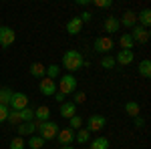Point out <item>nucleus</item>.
I'll use <instances>...</instances> for the list:
<instances>
[{"label": "nucleus", "instance_id": "4be33fe9", "mask_svg": "<svg viewBox=\"0 0 151 149\" xmlns=\"http://www.w3.org/2000/svg\"><path fill=\"white\" fill-rule=\"evenodd\" d=\"M89 149H109V139H107V137H97V139H93Z\"/></svg>", "mask_w": 151, "mask_h": 149}, {"label": "nucleus", "instance_id": "423d86ee", "mask_svg": "<svg viewBox=\"0 0 151 149\" xmlns=\"http://www.w3.org/2000/svg\"><path fill=\"white\" fill-rule=\"evenodd\" d=\"M131 38H133V42L145 45V42L151 38V32H149V28H143V26H139V24H135V26H133V32H131Z\"/></svg>", "mask_w": 151, "mask_h": 149}, {"label": "nucleus", "instance_id": "7ed1b4c3", "mask_svg": "<svg viewBox=\"0 0 151 149\" xmlns=\"http://www.w3.org/2000/svg\"><path fill=\"white\" fill-rule=\"evenodd\" d=\"M77 83H79V81L75 79V75H65V77H60V79H58V93H63L65 97H67V95H73V93L77 91Z\"/></svg>", "mask_w": 151, "mask_h": 149}, {"label": "nucleus", "instance_id": "473e14b6", "mask_svg": "<svg viewBox=\"0 0 151 149\" xmlns=\"http://www.w3.org/2000/svg\"><path fill=\"white\" fill-rule=\"evenodd\" d=\"M73 95H75V99H73L70 103H75V105H81V103H85V99H87V95H85L83 91H75Z\"/></svg>", "mask_w": 151, "mask_h": 149}, {"label": "nucleus", "instance_id": "6ab92c4d", "mask_svg": "<svg viewBox=\"0 0 151 149\" xmlns=\"http://www.w3.org/2000/svg\"><path fill=\"white\" fill-rule=\"evenodd\" d=\"M137 24L143 26V28H149V24H151V10L149 8H145V10H141L137 14Z\"/></svg>", "mask_w": 151, "mask_h": 149}, {"label": "nucleus", "instance_id": "a878e982", "mask_svg": "<svg viewBox=\"0 0 151 149\" xmlns=\"http://www.w3.org/2000/svg\"><path fill=\"white\" fill-rule=\"evenodd\" d=\"M10 99H12V91L10 89H0V105H10Z\"/></svg>", "mask_w": 151, "mask_h": 149}, {"label": "nucleus", "instance_id": "39448f33", "mask_svg": "<svg viewBox=\"0 0 151 149\" xmlns=\"http://www.w3.org/2000/svg\"><path fill=\"white\" fill-rule=\"evenodd\" d=\"M10 107L12 111H22L28 107V95L24 93H12V99H10Z\"/></svg>", "mask_w": 151, "mask_h": 149}, {"label": "nucleus", "instance_id": "dca6fc26", "mask_svg": "<svg viewBox=\"0 0 151 149\" xmlns=\"http://www.w3.org/2000/svg\"><path fill=\"white\" fill-rule=\"evenodd\" d=\"M60 115H63V117H65V119H70V117H75V115H77V105L75 103H67V101H65V103L60 105Z\"/></svg>", "mask_w": 151, "mask_h": 149}, {"label": "nucleus", "instance_id": "f03ea898", "mask_svg": "<svg viewBox=\"0 0 151 149\" xmlns=\"http://www.w3.org/2000/svg\"><path fill=\"white\" fill-rule=\"evenodd\" d=\"M36 131H38V137H42L45 141H48V139L57 137L58 125H57V123H52V121H42V123H38Z\"/></svg>", "mask_w": 151, "mask_h": 149}, {"label": "nucleus", "instance_id": "20e7f679", "mask_svg": "<svg viewBox=\"0 0 151 149\" xmlns=\"http://www.w3.org/2000/svg\"><path fill=\"white\" fill-rule=\"evenodd\" d=\"M105 125H107V117L103 115H89V119H87V131H91V133L103 131Z\"/></svg>", "mask_w": 151, "mask_h": 149}, {"label": "nucleus", "instance_id": "9b49d317", "mask_svg": "<svg viewBox=\"0 0 151 149\" xmlns=\"http://www.w3.org/2000/svg\"><path fill=\"white\" fill-rule=\"evenodd\" d=\"M36 127H38V121H28V123H20V125L16 127V133H18V137H24V135H32L36 131Z\"/></svg>", "mask_w": 151, "mask_h": 149}, {"label": "nucleus", "instance_id": "412c9836", "mask_svg": "<svg viewBox=\"0 0 151 149\" xmlns=\"http://www.w3.org/2000/svg\"><path fill=\"white\" fill-rule=\"evenodd\" d=\"M125 111H127L133 119H135V117H139V113H141L139 103H135V101H127V103H125Z\"/></svg>", "mask_w": 151, "mask_h": 149}, {"label": "nucleus", "instance_id": "0eeeda50", "mask_svg": "<svg viewBox=\"0 0 151 149\" xmlns=\"http://www.w3.org/2000/svg\"><path fill=\"white\" fill-rule=\"evenodd\" d=\"M14 40H16V32L12 30L10 26H0V45L4 48H8Z\"/></svg>", "mask_w": 151, "mask_h": 149}, {"label": "nucleus", "instance_id": "f257e3e1", "mask_svg": "<svg viewBox=\"0 0 151 149\" xmlns=\"http://www.w3.org/2000/svg\"><path fill=\"white\" fill-rule=\"evenodd\" d=\"M63 67L69 71V75H73L75 71L83 69V55L79 50H67L63 55Z\"/></svg>", "mask_w": 151, "mask_h": 149}, {"label": "nucleus", "instance_id": "a211bd4d", "mask_svg": "<svg viewBox=\"0 0 151 149\" xmlns=\"http://www.w3.org/2000/svg\"><path fill=\"white\" fill-rule=\"evenodd\" d=\"M103 26H105V30H107V32H117V30L121 28L119 18H115V16H107V18H105V22H103Z\"/></svg>", "mask_w": 151, "mask_h": 149}, {"label": "nucleus", "instance_id": "f8f14e48", "mask_svg": "<svg viewBox=\"0 0 151 149\" xmlns=\"http://www.w3.org/2000/svg\"><path fill=\"white\" fill-rule=\"evenodd\" d=\"M133 58H135L133 50H123V48H121V50L117 53V57H115V63H119V65L125 67V65H131V63H133Z\"/></svg>", "mask_w": 151, "mask_h": 149}, {"label": "nucleus", "instance_id": "58836bf2", "mask_svg": "<svg viewBox=\"0 0 151 149\" xmlns=\"http://www.w3.org/2000/svg\"><path fill=\"white\" fill-rule=\"evenodd\" d=\"M60 149H75V147H70V145H63Z\"/></svg>", "mask_w": 151, "mask_h": 149}, {"label": "nucleus", "instance_id": "c85d7f7f", "mask_svg": "<svg viewBox=\"0 0 151 149\" xmlns=\"http://www.w3.org/2000/svg\"><path fill=\"white\" fill-rule=\"evenodd\" d=\"M60 75V71H58V65H50V67H47V77L52 81H57V77Z\"/></svg>", "mask_w": 151, "mask_h": 149}, {"label": "nucleus", "instance_id": "1a4fd4ad", "mask_svg": "<svg viewBox=\"0 0 151 149\" xmlns=\"http://www.w3.org/2000/svg\"><path fill=\"white\" fill-rule=\"evenodd\" d=\"M95 50L97 53H109L111 48H113V38H109V36H99V38H95Z\"/></svg>", "mask_w": 151, "mask_h": 149}, {"label": "nucleus", "instance_id": "f704fd0d", "mask_svg": "<svg viewBox=\"0 0 151 149\" xmlns=\"http://www.w3.org/2000/svg\"><path fill=\"white\" fill-rule=\"evenodd\" d=\"M95 6H99V8H109V6H113V2H111V0H95Z\"/></svg>", "mask_w": 151, "mask_h": 149}, {"label": "nucleus", "instance_id": "c9c22d12", "mask_svg": "<svg viewBox=\"0 0 151 149\" xmlns=\"http://www.w3.org/2000/svg\"><path fill=\"white\" fill-rule=\"evenodd\" d=\"M79 18H81V22H91V18H93V14H91L89 10H85V12L81 14V16H79Z\"/></svg>", "mask_w": 151, "mask_h": 149}, {"label": "nucleus", "instance_id": "393cba45", "mask_svg": "<svg viewBox=\"0 0 151 149\" xmlns=\"http://www.w3.org/2000/svg\"><path fill=\"white\" fill-rule=\"evenodd\" d=\"M45 143H47V141H45L42 137H38V135H32V137L28 139V147L30 149H40Z\"/></svg>", "mask_w": 151, "mask_h": 149}, {"label": "nucleus", "instance_id": "4468645a", "mask_svg": "<svg viewBox=\"0 0 151 149\" xmlns=\"http://www.w3.org/2000/svg\"><path fill=\"white\" fill-rule=\"evenodd\" d=\"M48 117H50V109H48L47 105H40V107H36V109H35V121H38V123H42V121H50Z\"/></svg>", "mask_w": 151, "mask_h": 149}, {"label": "nucleus", "instance_id": "f3484780", "mask_svg": "<svg viewBox=\"0 0 151 149\" xmlns=\"http://www.w3.org/2000/svg\"><path fill=\"white\" fill-rule=\"evenodd\" d=\"M30 75L36 77V79H45L47 77V67L42 63H32L30 65Z\"/></svg>", "mask_w": 151, "mask_h": 149}, {"label": "nucleus", "instance_id": "2f4dec72", "mask_svg": "<svg viewBox=\"0 0 151 149\" xmlns=\"http://www.w3.org/2000/svg\"><path fill=\"white\" fill-rule=\"evenodd\" d=\"M24 139L22 137H14V139H10V149H24Z\"/></svg>", "mask_w": 151, "mask_h": 149}, {"label": "nucleus", "instance_id": "bb28decb", "mask_svg": "<svg viewBox=\"0 0 151 149\" xmlns=\"http://www.w3.org/2000/svg\"><path fill=\"white\" fill-rule=\"evenodd\" d=\"M75 139H77L79 143H87V141L91 139V131H87V129H79V133L75 135Z\"/></svg>", "mask_w": 151, "mask_h": 149}, {"label": "nucleus", "instance_id": "cd10ccee", "mask_svg": "<svg viewBox=\"0 0 151 149\" xmlns=\"http://www.w3.org/2000/svg\"><path fill=\"white\" fill-rule=\"evenodd\" d=\"M81 127H83V117L75 115L69 119V129H81Z\"/></svg>", "mask_w": 151, "mask_h": 149}, {"label": "nucleus", "instance_id": "72a5a7b5", "mask_svg": "<svg viewBox=\"0 0 151 149\" xmlns=\"http://www.w3.org/2000/svg\"><path fill=\"white\" fill-rule=\"evenodd\" d=\"M8 113H10V107H6V105H0V123L8 119Z\"/></svg>", "mask_w": 151, "mask_h": 149}, {"label": "nucleus", "instance_id": "5701e85b", "mask_svg": "<svg viewBox=\"0 0 151 149\" xmlns=\"http://www.w3.org/2000/svg\"><path fill=\"white\" fill-rule=\"evenodd\" d=\"M119 45H121V48H123V50H131L135 42H133V38H131V35H123L121 38H119Z\"/></svg>", "mask_w": 151, "mask_h": 149}, {"label": "nucleus", "instance_id": "ddd939ff", "mask_svg": "<svg viewBox=\"0 0 151 149\" xmlns=\"http://www.w3.org/2000/svg\"><path fill=\"white\" fill-rule=\"evenodd\" d=\"M119 24H123L125 28H133V26L137 24V14L133 10H125L123 12V18L119 20Z\"/></svg>", "mask_w": 151, "mask_h": 149}, {"label": "nucleus", "instance_id": "6e6552de", "mask_svg": "<svg viewBox=\"0 0 151 149\" xmlns=\"http://www.w3.org/2000/svg\"><path fill=\"white\" fill-rule=\"evenodd\" d=\"M38 89H40V93L45 97H52L57 93V83L52 79H48V77H45V79H40V83H38Z\"/></svg>", "mask_w": 151, "mask_h": 149}, {"label": "nucleus", "instance_id": "4c0bfd02", "mask_svg": "<svg viewBox=\"0 0 151 149\" xmlns=\"http://www.w3.org/2000/svg\"><path fill=\"white\" fill-rule=\"evenodd\" d=\"M133 123H135V127H137V129H139V127H143V123H145V121H143V117H135V119H133Z\"/></svg>", "mask_w": 151, "mask_h": 149}, {"label": "nucleus", "instance_id": "9d476101", "mask_svg": "<svg viewBox=\"0 0 151 149\" xmlns=\"http://www.w3.org/2000/svg\"><path fill=\"white\" fill-rule=\"evenodd\" d=\"M57 139H58V143L60 145H70L73 141H75V131L73 129H58V133H57Z\"/></svg>", "mask_w": 151, "mask_h": 149}, {"label": "nucleus", "instance_id": "e433bc0d", "mask_svg": "<svg viewBox=\"0 0 151 149\" xmlns=\"http://www.w3.org/2000/svg\"><path fill=\"white\" fill-rule=\"evenodd\" d=\"M52 97H55V101H57V103L58 105H63V103H65V95H63V93H55V95H52Z\"/></svg>", "mask_w": 151, "mask_h": 149}, {"label": "nucleus", "instance_id": "b1692460", "mask_svg": "<svg viewBox=\"0 0 151 149\" xmlns=\"http://www.w3.org/2000/svg\"><path fill=\"white\" fill-rule=\"evenodd\" d=\"M20 113V121L22 123H28V121H35V111L30 109V107H26V109H22V111H18Z\"/></svg>", "mask_w": 151, "mask_h": 149}, {"label": "nucleus", "instance_id": "2eb2a0df", "mask_svg": "<svg viewBox=\"0 0 151 149\" xmlns=\"http://www.w3.org/2000/svg\"><path fill=\"white\" fill-rule=\"evenodd\" d=\"M81 28H83V22H81V18L79 16H75V18H70L69 22H67V32L69 35H79L81 32Z\"/></svg>", "mask_w": 151, "mask_h": 149}, {"label": "nucleus", "instance_id": "aec40b11", "mask_svg": "<svg viewBox=\"0 0 151 149\" xmlns=\"http://www.w3.org/2000/svg\"><path fill=\"white\" fill-rule=\"evenodd\" d=\"M139 75L143 77V79H149L151 77V60H141L139 63Z\"/></svg>", "mask_w": 151, "mask_h": 149}, {"label": "nucleus", "instance_id": "c756f323", "mask_svg": "<svg viewBox=\"0 0 151 149\" xmlns=\"http://www.w3.org/2000/svg\"><path fill=\"white\" fill-rule=\"evenodd\" d=\"M6 121H8L10 125H20V123H22V121H20V113H18V111H10Z\"/></svg>", "mask_w": 151, "mask_h": 149}, {"label": "nucleus", "instance_id": "7c9ffc66", "mask_svg": "<svg viewBox=\"0 0 151 149\" xmlns=\"http://www.w3.org/2000/svg\"><path fill=\"white\" fill-rule=\"evenodd\" d=\"M115 58L113 57H105L103 60H101V67H103V69H107V71H111V69H115Z\"/></svg>", "mask_w": 151, "mask_h": 149}]
</instances>
